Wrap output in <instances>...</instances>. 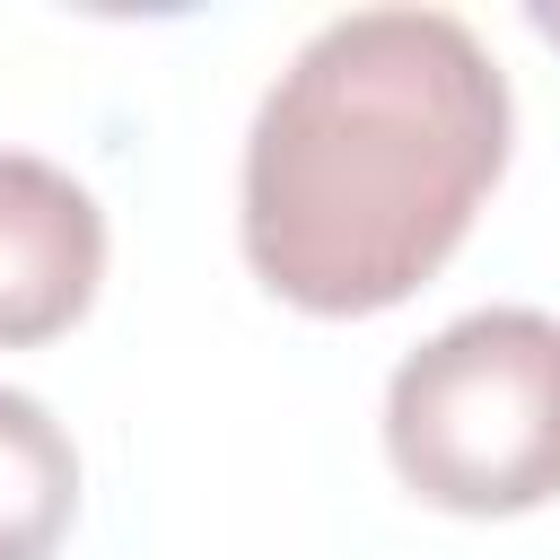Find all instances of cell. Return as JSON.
Returning a JSON list of instances; mask_svg holds the SVG:
<instances>
[{"instance_id": "3", "label": "cell", "mask_w": 560, "mask_h": 560, "mask_svg": "<svg viewBox=\"0 0 560 560\" xmlns=\"http://www.w3.org/2000/svg\"><path fill=\"white\" fill-rule=\"evenodd\" d=\"M105 280V210L96 192L35 158L0 149V350L61 341Z\"/></svg>"}, {"instance_id": "2", "label": "cell", "mask_w": 560, "mask_h": 560, "mask_svg": "<svg viewBox=\"0 0 560 560\" xmlns=\"http://www.w3.org/2000/svg\"><path fill=\"white\" fill-rule=\"evenodd\" d=\"M385 455L446 516L560 499V315L472 306L385 376Z\"/></svg>"}, {"instance_id": "1", "label": "cell", "mask_w": 560, "mask_h": 560, "mask_svg": "<svg viewBox=\"0 0 560 560\" xmlns=\"http://www.w3.org/2000/svg\"><path fill=\"white\" fill-rule=\"evenodd\" d=\"M508 70L455 9H350L262 88L236 236L298 315L402 306L508 175Z\"/></svg>"}, {"instance_id": "5", "label": "cell", "mask_w": 560, "mask_h": 560, "mask_svg": "<svg viewBox=\"0 0 560 560\" xmlns=\"http://www.w3.org/2000/svg\"><path fill=\"white\" fill-rule=\"evenodd\" d=\"M525 26H534V35H551V44H560V9H525Z\"/></svg>"}, {"instance_id": "4", "label": "cell", "mask_w": 560, "mask_h": 560, "mask_svg": "<svg viewBox=\"0 0 560 560\" xmlns=\"http://www.w3.org/2000/svg\"><path fill=\"white\" fill-rule=\"evenodd\" d=\"M79 516V446L70 429L0 385V560H52Z\"/></svg>"}]
</instances>
